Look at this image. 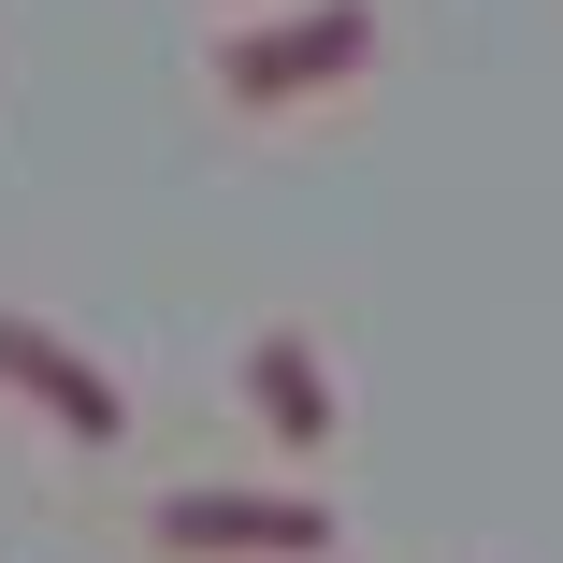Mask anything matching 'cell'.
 <instances>
[{
  "label": "cell",
  "instance_id": "cell-3",
  "mask_svg": "<svg viewBox=\"0 0 563 563\" xmlns=\"http://www.w3.org/2000/svg\"><path fill=\"white\" fill-rule=\"evenodd\" d=\"M0 405H30L58 448H117L131 433V390L101 376L58 318H30V303H0Z\"/></svg>",
  "mask_w": 563,
  "mask_h": 563
},
{
  "label": "cell",
  "instance_id": "cell-1",
  "mask_svg": "<svg viewBox=\"0 0 563 563\" xmlns=\"http://www.w3.org/2000/svg\"><path fill=\"white\" fill-rule=\"evenodd\" d=\"M362 73H376V0H289V15L217 30V101L232 117H303Z\"/></svg>",
  "mask_w": 563,
  "mask_h": 563
},
{
  "label": "cell",
  "instance_id": "cell-5",
  "mask_svg": "<svg viewBox=\"0 0 563 563\" xmlns=\"http://www.w3.org/2000/svg\"><path fill=\"white\" fill-rule=\"evenodd\" d=\"M318 563H347V549H318Z\"/></svg>",
  "mask_w": 563,
  "mask_h": 563
},
{
  "label": "cell",
  "instance_id": "cell-2",
  "mask_svg": "<svg viewBox=\"0 0 563 563\" xmlns=\"http://www.w3.org/2000/svg\"><path fill=\"white\" fill-rule=\"evenodd\" d=\"M159 563H318L332 549V506L318 492H232V477H188L145 506Z\"/></svg>",
  "mask_w": 563,
  "mask_h": 563
},
{
  "label": "cell",
  "instance_id": "cell-4",
  "mask_svg": "<svg viewBox=\"0 0 563 563\" xmlns=\"http://www.w3.org/2000/svg\"><path fill=\"white\" fill-rule=\"evenodd\" d=\"M232 376H246V405H261V433H275V448H332V433H347L332 347H318V332H289V318H275V332H246V362H232Z\"/></svg>",
  "mask_w": 563,
  "mask_h": 563
}]
</instances>
